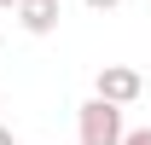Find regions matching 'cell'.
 <instances>
[{
  "mask_svg": "<svg viewBox=\"0 0 151 145\" xmlns=\"http://www.w3.org/2000/svg\"><path fill=\"white\" fill-rule=\"evenodd\" d=\"M139 70H128V64H105V70L93 75V99H105V105H134L139 99Z\"/></svg>",
  "mask_w": 151,
  "mask_h": 145,
  "instance_id": "obj_2",
  "label": "cell"
},
{
  "mask_svg": "<svg viewBox=\"0 0 151 145\" xmlns=\"http://www.w3.org/2000/svg\"><path fill=\"white\" fill-rule=\"evenodd\" d=\"M122 145H151V128H128V139Z\"/></svg>",
  "mask_w": 151,
  "mask_h": 145,
  "instance_id": "obj_4",
  "label": "cell"
},
{
  "mask_svg": "<svg viewBox=\"0 0 151 145\" xmlns=\"http://www.w3.org/2000/svg\"><path fill=\"white\" fill-rule=\"evenodd\" d=\"M0 145H12V128H0Z\"/></svg>",
  "mask_w": 151,
  "mask_h": 145,
  "instance_id": "obj_6",
  "label": "cell"
},
{
  "mask_svg": "<svg viewBox=\"0 0 151 145\" xmlns=\"http://www.w3.org/2000/svg\"><path fill=\"white\" fill-rule=\"evenodd\" d=\"M58 18H64V12H58V0H18V23L29 29V35H52Z\"/></svg>",
  "mask_w": 151,
  "mask_h": 145,
  "instance_id": "obj_3",
  "label": "cell"
},
{
  "mask_svg": "<svg viewBox=\"0 0 151 145\" xmlns=\"http://www.w3.org/2000/svg\"><path fill=\"white\" fill-rule=\"evenodd\" d=\"M87 6H93V12H111V6H122V0H87Z\"/></svg>",
  "mask_w": 151,
  "mask_h": 145,
  "instance_id": "obj_5",
  "label": "cell"
},
{
  "mask_svg": "<svg viewBox=\"0 0 151 145\" xmlns=\"http://www.w3.org/2000/svg\"><path fill=\"white\" fill-rule=\"evenodd\" d=\"M76 134H81V145H122V139H128V128H122V105L87 99V105H81Z\"/></svg>",
  "mask_w": 151,
  "mask_h": 145,
  "instance_id": "obj_1",
  "label": "cell"
},
{
  "mask_svg": "<svg viewBox=\"0 0 151 145\" xmlns=\"http://www.w3.org/2000/svg\"><path fill=\"white\" fill-rule=\"evenodd\" d=\"M0 6H18V0H0Z\"/></svg>",
  "mask_w": 151,
  "mask_h": 145,
  "instance_id": "obj_7",
  "label": "cell"
}]
</instances>
